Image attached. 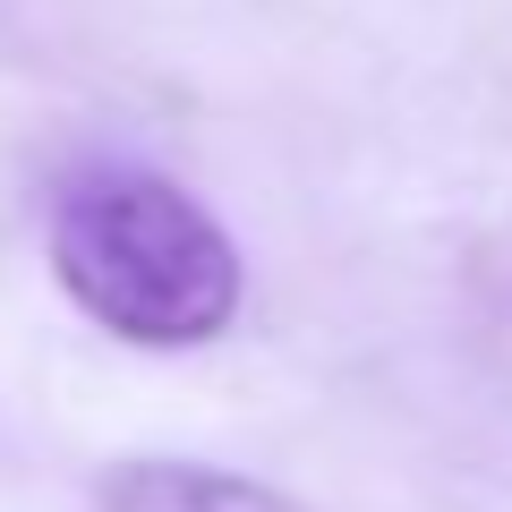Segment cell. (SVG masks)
Returning <instances> with one entry per match:
<instances>
[{"mask_svg":"<svg viewBox=\"0 0 512 512\" xmlns=\"http://www.w3.org/2000/svg\"><path fill=\"white\" fill-rule=\"evenodd\" d=\"M52 265L103 333L137 350L214 342L239 316V248L188 188L94 163L52 197Z\"/></svg>","mask_w":512,"mask_h":512,"instance_id":"6da1fadb","label":"cell"},{"mask_svg":"<svg viewBox=\"0 0 512 512\" xmlns=\"http://www.w3.org/2000/svg\"><path fill=\"white\" fill-rule=\"evenodd\" d=\"M103 512H299L291 495L256 487L239 470H214V461H120L103 470Z\"/></svg>","mask_w":512,"mask_h":512,"instance_id":"7a4b0ae2","label":"cell"}]
</instances>
